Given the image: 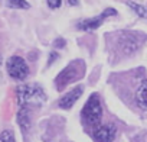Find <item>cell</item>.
Listing matches in <instances>:
<instances>
[{
	"label": "cell",
	"mask_w": 147,
	"mask_h": 142,
	"mask_svg": "<svg viewBox=\"0 0 147 142\" xmlns=\"http://www.w3.org/2000/svg\"><path fill=\"white\" fill-rule=\"evenodd\" d=\"M18 123L22 129V132H28L30 128V113H29V107L23 106L20 107L19 113H18Z\"/></svg>",
	"instance_id": "obj_10"
},
{
	"label": "cell",
	"mask_w": 147,
	"mask_h": 142,
	"mask_svg": "<svg viewBox=\"0 0 147 142\" xmlns=\"http://www.w3.org/2000/svg\"><path fill=\"white\" fill-rule=\"evenodd\" d=\"M117 135V129L114 125H101L92 132V138L95 142H113Z\"/></svg>",
	"instance_id": "obj_7"
},
{
	"label": "cell",
	"mask_w": 147,
	"mask_h": 142,
	"mask_svg": "<svg viewBox=\"0 0 147 142\" xmlns=\"http://www.w3.org/2000/svg\"><path fill=\"white\" fill-rule=\"evenodd\" d=\"M46 2H48V6L51 9H58L62 5V0H46Z\"/></svg>",
	"instance_id": "obj_14"
},
{
	"label": "cell",
	"mask_w": 147,
	"mask_h": 142,
	"mask_svg": "<svg viewBox=\"0 0 147 142\" xmlns=\"http://www.w3.org/2000/svg\"><path fill=\"white\" fill-rule=\"evenodd\" d=\"M120 48L124 54L130 55L133 52L137 51V48L140 46V39L137 36V33H133V32H123L120 35Z\"/></svg>",
	"instance_id": "obj_6"
},
{
	"label": "cell",
	"mask_w": 147,
	"mask_h": 142,
	"mask_svg": "<svg viewBox=\"0 0 147 142\" xmlns=\"http://www.w3.org/2000/svg\"><path fill=\"white\" fill-rule=\"evenodd\" d=\"M115 15H117V10L108 8V9H105L102 13H100V15L95 16V18H91V19H85V20L78 22V23H77V28H78L80 31H85V32L95 31V29H98V28L102 25V22H104L107 18L115 16Z\"/></svg>",
	"instance_id": "obj_5"
},
{
	"label": "cell",
	"mask_w": 147,
	"mask_h": 142,
	"mask_svg": "<svg viewBox=\"0 0 147 142\" xmlns=\"http://www.w3.org/2000/svg\"><path fill=\"white\" fill-rule=\"evenodd\" d=\"M0 142H16L15 139V133L10 129H6L0 133Z\"/></svg>",
	"instance_id": "obj_13"
},
{
	"label": "cell",
	"mask_w": 147,
	"mask_h": 142,
	"mask_svg": "<svg viewBox=\"0 0 147 142\" xmlns=\"http://www.w3.org/2000/svg\"><path fill=\"white\" fill-rule=\"evenodd\" d=\"M7 6L13 9H29L30 8V5L26 0H7Z\"/></svg>",
	"instance_id": "obj_12"
},
{
	"label": "cell",
	"mask_w": 147,
	"mask_h": 142,
	"mask_svg": "<svg viewBox=\"0 0 147 142\" xmlns=\"http://www.w3.org/2000/svg\"><path fill=\"white\" fill-rule=\"evenodd\" d=\"M82 93H84V87H82V86H77L75 89L69 90L65 96H62V97L59 99L58 106H59L61 109H71L74 104L78 102V99L82 96Z\"/></svg>",
	"instance_id": "obj_8"
},
{
	"label": "cell",
	"mask_w": 147,
	"mask_h": 142,
	"mask_svg": "<svg viewBox=\"0 0 147 142\" xmlns=\"http://www.w3.org/2000/svg\"><path fill=\"white\" fill-rule=\"evenodd\" d=\"M127 5H128V8H131L133 12L137 13L140 18L147 19V8H144V6H141V5H138V3H134V2H127Z\"/></svg>",
	"instance_id": "obj_11"
},
{
	"label": "cell",
	"mask_w": 147,
	"mask_h": 142,
	"mask_svg": "<svg viewBox=\"0 0 147 142\" xmlns=\"http://www.w3.org/2000/svg\"><path fill=\"white\" fill-rule=\"evenodd\" d=\"M6 68H7L9 76L12 79L18 80V81H23L29 76V67H28L26 61L22 57H18V55H13L7 59Z\"/></svg>",
	"instance_id": "obj_4"
},
{
	"label": "cell",
	"mask_w": 147,
	"mask_h": 142,
	"mask_svg": "<svg viewBox=\"0 0 147 142\" xmlns=\"http://www.w3.org/2000/svg\"><path fill=\"white\" fill-rule=\"evenodd\" d=\"M136 103L141 110H147V80L141 81L136 91Z\"/></svg>",
	"instance_id": "obj_9"
},
{
	"label": "cell",
	"mask_w": 147,
	"mask_h": 142,
	"mask_svg": "<svg viewBox=\"0 0 147 142\" xmlns=\"http://www.w3.org/2000/svg\"><path fill=\"white\" fill-rule=\"evenodd\" d=\"M63 45H65L63 39H58V41H55V46H59V48H62Z\"/></svg>",
	"instance_id": "obj_15"
},
{
	"label": "cell",
	"mask_w": 147,
	"mask_h": 142,
	"mask_svg": "<svg viewBox=\"0 0 147 142\" xmlns=\"http://www.w3.org/2000/svg\"><path fill=\"white\" fill-rule=\"evenodd\" d=\"M55 58H58V54H56V52H52V54H51V58H49V62H48V64L51 65V64L53 62V59H55Z\"/></svg>",
	"instance_id": "obj_16"
},
{
	"label": "cell",
	"mask_w": 147,
	"mask_h": 142,
	"mask_svg": "<svg viewBox=\"0 0 147 142\" xmlns=\"http://www.w3.org/2000/svg\"><path fill=\"white\" fill-rule=\"evenodd\" d=\"M84 73V62L82 61H74L71 62L68 67H65L61 73L58 74V77L55 79V84L58 87V90L65 89L69 83L78 80Z\"/></svg>",
	"instance_id": "obj_3"
},
{
	"label": "cell",
	"mask_w": 147,
	"mask_h": 142,
	"mask_svg": "<svg viewBox=\"0 0 147 142\" xmlns=\"http://www.w3.org/2000/svg\"><path fill=\"white\" fill-rule=\"evenodd\" d=\"M68 3H69L71 6H77V5L80 3V0H68Z\"/></svg>",
	"instance_id": "obj_17"
},
{
	"label": "cell",
	"mask_w": 147,
	"mask_h": 142,
	"mask_svg": "<svg viewBox=\"0 0 147 142\" xmlns=\"http://www.w3.org/2000/svg\"><path fill=\"white\" fill-rule=\"evenodd\" d=\"M18 103L20 107L26 106H42L46 102V94L43 89L38 84H23L16 90Z\"/></svg>",
	"instance_id": "obj_1"
},
{
	"label": "cell",
	"mask_w": 147,
	"mask_h": 142,
	"mask_svg": "<svg viewBox=\"0 0 147 142\" xmlns=\"http://www.w3.org/2000/svg\"><path fill=\"white\" fill-rule=\"evenodd\" d=\"M81 117L85 125H90V126L100 125V122L102 119V106H101L100 96L97 93H94L88 97L87 103L84 104V107L81 110Z\"/></svg>",
	"instance_id": "obj_2"
}]
</instances>
